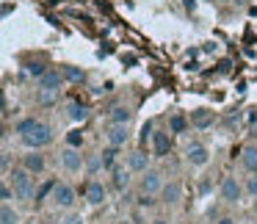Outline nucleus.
I'll return each instance as SVG.
<instances>
[{
  "label": "nucleus",
  "instance_id": "nucleus-1",
  "mask_svg": "<svg viewBox=\"0 0 257 224\" xmlns=\"http://www.w3.org/2000/svg\"><path fill=\"white\" fill-rule=\"evenodd\" d=\"M9 177H12L14 199H20V202H31V199H34V174H31L28 169H14Z\"/></svg>",
  "mask_w": 257,
  "mask_h": 224
},
{
  "label": "nucleus",
  "instance_id": "nucleus-2",
  "mask_svg": "<svg viewBox=\"0 0 257 224\" xmlns=\"http://www.w3.org/2000/svg\"><path fill=\"white\" fill-rule=\"evenodd\" d=\"M20 139H23V144L28 147V150H42V147H47L53 141V130L47 128L45 122H39L34 130H31V133L20 136Z\"/></svg>",
  "mask_w": 257,
  "mask_h": 224
},
{
  "label": "nucleus",
  "instance_id": "nucleus-3",
  "mask_svg": "<svg viewBox=\"0 0 257 224\" xmlns=\"http://www.w3.org/2000/svg\"><path fill=\"white\" fill-rule=\"evenodd\" d=\"M50 199H53V207H58V210H69V207L75 205V199H78V196H75V188L69 183H56Z\"/></svg>",
  "mask_w": 257,
  "mask_h": 224
},
{
  "label": "nucleus",
  "instance_id": "nucleus-4",
  "mask_svg": "<svg viewBox=\"0 0 257 224\" xmlns=\"http://www.w3.org/2000/svg\"><path fill=\"white\" fill-rule=\"evenodd\" d=\"M218 196H221L227 205H235V202L243 196V185H240L232 174H227V177L221 180V185H218Z\"/></svg>",
  "mask_w": 257,
  "mask_h": 224
},
{
  "label": "nucleus",
  "instance_id": "nucleus-5",
  "mask_svg": "<svg viewBox=\"0 0 257 224\" xmlns=\"http://www.w3.org/2000/svg\"><path fill=\"white\" fill-rule=\"evenodd\" d=\"M139 188H141V194H147V196L161 194V191H163V174L158 172V169H147V172L141 174Z\"/></svg>",
  "mask_w": 257,
  "mask_h": 224
},
{
  "label": "nucleus",
  "instance_id": "nucleus-6",
  "mask_svg": "<svg viewBox=\"0 0 257 224\" xmlns=\"http://www.w3.org/2000/svg\"><path fill=\"white\" fill-rule=\"evenodd\" d=\"M185 161H188L191 166L202 169V166H207V161H210V150H207L202 141H191V144L185 147Z\"/></svg>",
  "mask_w": 257,
  "mask_h": 224
},
{
  "label": "nucleus",
  "instance_id": "nucleus-7",
  "mask_svg": "<svg viewBox=\"0 0 257 224\" xmlns=\"http://www.w3.org/2000/svg\"><path fill=\"white\" fill-rule=\"evenodd\" d=\"M64 83H67V80H64L61 69H53V67H50L39 80H36V91H61Z\"/></svg>",
  "mask_w": 257,
  "mask_h": 224
},
{
  "label": "nucleus",
  "instance_id": "nucleus-8",
  "mask_svg": "<svg viewBox=\"0 0 257 224\" xmlns=\"http://www.w3.org/2000/svg\"><path fill=\"white\" fill-rule=\"evenodd\" d=\"M61 166L75 174V172H80V169H86V158L80 155L78 147H64L61 150Z\"/></svg>",
  "mask_w": 257,
  "mask_h": 224
},
{
  "label": "nucleus",
  "instance_id": "nucleus-9",
  "mask_svg": "<svg viewBox=\"0 0 257 224\" xmlns=\"http://www.w3.org/2000/svg\"><path fill=\"white\" fill-rule=\"evenodd\" d=\"M127 169H130V172H136V174H144L147 169H152V166H150V155H147V150H141V147L130 150V152H127Z\"/></svg>",
  "mask_w": 257,
  "mask_h": 224
},
{
  "label": "nucleus",
  "instance_id": "nucleus-10",
  "mask_svg": "<svg viewBox=\"0 0 257 224\" xmlns=\"http://www.w3.org/2000/svg\"><path fill=\"white\" fill-rule=\"evenodd\" d=\"M105 141L111 147H119V150H122V147L130 141V128H127V125H108Z\"/></svg>",
  "mask_w": 257,
  "mask_h": 224
},
{
  "label": "nucleus",
  "instance_id": "nucleus-11",
  "mask_svg": "<svg viewBox=\"0 0 257 224\" xmlns=\"http://www.w3.org/2000/svg\"><path fill=\"white\" fill-rule=\"evenodd\" d=\"M150 141H152L155 158H166L169 155V150H172V133H169V130H155Z\"/></svg>",
  "mask_w": 257,
  "mask_h": 224
},
{
  "label": "nucleus",
  "instance_id": "nucleus-12",
  "mask_svg": "<svg viewBox=\"0 0 257 224\" xmlns=\"http://www.w3.org/2000/svg\"><path fill=\"white\" fill-rule=\"evenodd\" d=\"M23 169H28L34 177H39L42 172L47 169V161H45V155H42L39 150H31L28 155H23Z\"/></svg>",
  "mask_w": 257,
  "mask_h": 224
},
{
  "label": "nucleus",
  "instance_id": "nucleus-13",
  "mask_svg": "<svg viewBox=\"0 0 257 224\" xmlns=\"http://www.w3.org/2000/svg\"><path fill=\"white\" fill-rule=\"evenodd\" d=\"M240 166L249 174H257V141H249L246 147H240Z\"/></svg>",
  "mask_w": 257,
  "mask_h": 224
},
{
  "label": "nucleus",
  "instance_id": "nucleus-14",
  "mask_svg": "<svg viewBox=\"0 0 257 224\" xmlns=\"http://www.w3.org/2000/svg\"><path fill=\"white\" fill-rule=\"evenodd\" d=\"M161 199L166 202V205H174V202H180V199H183V185H180L177 180H169V183H163Z\"/></svg>",
  "mask_w": 257,
  "mask_h": 224
},
{
  "label": "nucleus",
  "instance_id": "nucleus-15",
  "mask_svg": "<svg viewBox=\"0 0 257 224\" xmlns=\"http://www.w3.org/2000/svg\"><path fill=\"white\" fill-rule=\"evenodd\" d=\"M86 199H89V205H102L105 202V185L100 183V180H91L89 185H86Z\"/></svg>",
  "mask_w": 257,
  "mask_h": 224
},
{
  "label": "nucleus",
  "instance_id": "nucleus-16",
  "mask_svg": "<svg viewBox=\"0 0 257 224\" xmlns=\"http://www.w3.org/2000/svg\"><path fill=\"white\" fill-rule=\"evenodd\" d=\"M191 125H194L196 130H207L213 125V111H207V108H196V111H191Z\"/></svg>",
  "mask_w": 257,
  "mask_h": 224
},
{
  "label": "nucleus",
  "instance_id": "nucleus-17",
  "mask_svg": "<svg viewBox=\"0 0 257 224\" xmlns=\"http://www.w3.org/2000/svg\"><path fill=\"white\" fill-rule=\"evenodd\" d=\"M130 119H133V111L127 105H113L108 111V125H130Z\"/></svg>",
  "mask_w": 257,
  "mask_h": 224
},
{
  "label": "nucleus",
  "instance_id": "nucleus-18",
  "mask_svg": "<svg viewBox=\"0 0 257 224\" xmlns=\"http://www.w3.org/2000/svg\"><path fill=\"white\" fill-rule=\"evenodd\" d=\"M111 174H113V188L116 191H127L130 188V174L133 172H130L127 166H116Z\"/></svg>",
  "mask_w": 257,
  "mask_h": 224
},
{
  "label": "nucleus",
  "instance_id": "nucleus-19",
  "mask_svg": "<svg viewBox=\"0 0 257 224\" xmlns=\"http://www.w3.org/2000/svg\"><path fill=\"white\" fill-rule=\"evenodd\" d=\"M67 117L72 119V122H86V119H89V105H83V102L72 100V102L67 105Z\"/></svg>",
  "mask_w": 257,
  "mask_h": 224
},
{
  "label": "nucleus",
  "instance_id": "nucleus-20",
  "mask_svg": "<svg viewBox=\"0 0 257 224\" xmlns=\"http://www.w3.org/2000/svg\"><path fill=\"white\" fill-rule=\"evenodd\" d=\"M188 125H191V119H185L183 114H172V117H169V133L180 136V133H185V130H188Z\"/></svg>",
  "mask_w": 257,
  "mask_h": 224
},
{
  "label": "nucleus",
  "instance_id": "nucleus-21",
  "mask_svg": "<svg viewBox=\"0 0 257 224\" xmlns=\"http://www.w3.org/2000/svg\"><path fill=\"white\" fill-rule=\"evenodd\" d=\"M0 224H20V213L12 207V202L0 205Z\"/></svg>",
  "mask_w": 257,
  "mask_h": 224
},
{
  "label": "nucleus",
  "instance_id": "nucleus-22",
  "mask_svg": "<svg viewBox=\"0 0 257 224\" xmlns=\"http://www.w3.org/2000/svg\"><path fill=\"white\" fill-rule=\"evenodd\" d=\"M116 155H119V147H111V144H108L105 150L100 152V158H102V166H105L108 172H113V169H116Z\"/></svg>",
  "mask_w": 257,
  "mask_h": 224
},
{
  "label": "nucleus",
  "instance_id": "nucleus-23",
  "mask_svg": "<svg viewBox=\"0 0 257 224\" xmlns=\"http://www.w3.org/2000/svg\"><path fill=\"white\" fill-rule=\"evenodd\" d=\"M39 125V119L36 117H25V119H20L17 125H14V133H20V136H25V133H31V130Z\"/></svg>",
  "mask_w": 257,
  "mask_h": 224
},
{
  "label": "nucleus",
  "instance_id": "nucleus-24",
  "mask_svg": "<svg viewBox=\"0 0 257 224\" xmlns=\"http://www.w3.org/2000/svg\"><path fill=\"white\" fill-rule=\"evenodd\" d=\"M47 69H50V67H47L45 61H28V64H25V72H28L31 78H36V80H39Z\"/></svg>",
  "mask_w": 257,
  "mask_h": 224
},
{
  "label": "nucleus",
  "instance_id": "nucleus-25",
  "mask_svg": "<svg viewBox=\"0 0 257 224\" xmlns=\"http://www.w3.org/2000/svg\"><path fill=\"white\" fill-rule=\"evenodd\" d=\"M100 169H105V166H102L100 152H94V155H89V158H86V174H97Z\"/></svg>",
  "mask_w": 257,
  "mask_h": 224
},
{
  "label": "nucleus",
  "instance_id": "nucleus-26",
  "mask_svg": "<svg viewBox=\"0 0 257 224\" xmlns=\"http://www.w3.org/2000/svg\"><path fill=\"white\" fill-rule=\"evenodd\" d=\"M61 75H64V80H72V83H80L86 78L83 69H78V67H61Z\"/></svg>",
  "mask_w": 257,
  "mask_h": 224
},
{
  "label": "nucleus",
  "instance_id": "nucleus-27",
  "mask_svg": "<svg viewBox=\"0 0 257 224\" xmlns=\"http://www.w3.org/2000/svg\"><path fill=\"white\" fill-rule=\"evenodd\" d=\"M243 191L251 196V199H257V174H251V177H246V183H243Z\"/></svg>",
  "mask_w": 257,
  "mask_h": 224
},
{
  "label": "nucleus",
  "instance_id": "nucleus-28",
  "mask_svg": "<svg viewBox=\"0 0 257 224\" xmlns=\"http://www.w3.org/2000/svg\"><path fill=\"white\" fill-rule=\"evenodd\" d=\"M36 100H39V105H53V102L58 100V91H39Z\"/></svg>",
  "mask_w": 257,
  "mask_h": 224
},
{
  "label": "nucleus",
  "instance_id": "nucleus-29",
  "mask_svg": "<svg viewBox=\"0 0 257 224\" xmlns=\"http://www.w3.org/2000/svg\"><path fill=\"white\" fill-rule=\"evenodd\" d=\"M0 199H3V202H12V199H14V188H12L9 183L0 185Z\"/></svg>",
  "mask_w": 257,
  "mask_h": 224
},
{
  "label": "nucleus",
  "instance_id": "nucleus-30",
  "mask_svg": "<svg viewBox=\"0 0 257 224\" xmlns=\"http://www.w3.org/2000/svg\"><path fill=\"white\" fill-rule=\"evenodd\" d=\"M152 133H155V130H152V125H150V122H147L144 128H141V141L147 144V139H152Z\"/></svg>",
  "mask_w": 257,
  "mask_h": 224
},
{
  "label": "nucleus",
  "instance_id": "nucleus-31",
  "mask_svg": "<svg viewBox=\"0 0 257 224\" xmlns=\"http://www.w3.org/2000/svg\"><path fill=\"white\" fill-rule=\"evenodd\" d=\"M9 166H12V158H9V152H3V158H0V169H3V174H9Z\"/></svg>",
  "mask_w": 257,
  "mask_h": 224
},
{
  "label": "nucleus",
  "instance_id": "nucleus-32",
  "mask_svg": "<svg viewBox=\"0 0 257 224\" xmlns=\"http://www.w3.org/2000/svg\"><path fill=\"white\" fill-rule=\"evenodd\" d=\"M83 144V136L80 133H69V147H80Z\"/></svg>",
  "mask_w": 257,
  "mask_h": 224
},
{
  "label": "nucleus",
  "instance_id": "nucleus-33",
  "mask_svg": "<svg viewBox=\"0 0 257 224\" xmlns=\"http://www.w3.org/2000/svg\"><path fill=\"white\" fill-rule=\"evenodd\" d=\"M249 136L257 141V114H251V125H249Z\"/></svg>",
  "mask_w": 257,
  "mask_h": 224
},
{
  "label": "nucleus",
  "instance_id": "nucleus-34",
  "mask_svg": "<svg viewBox=\"0 0 257 224\" xmlns=\"http://www.w3.org/2000/svg\"><path fill=\"white\" fill-rule=\"evenodd\" d=\"M64 224H83V218H80V216H69Z\"/></svg>",
  "mask_w": 257,
  "mask_h": 224
},
{
  "label": "nucleus",
  "instance_id": "nucleus-35",
  "mask_svg": "<svg viewBox=\"0 0 257 224\" xmlns=\"http://www.w3.org/2000/svg\"><path fill=\"white\" fill-rule=\"evenodd\" d=\"M216 224H235V218H229V216H224V218H218Z\"/></svg>",
  "mask_w": 257,
  "mask_h": 224
},
{
  "label": "nucleus",
  "instance_id": "nucleus-36",
  "mask_svg": "<svg viewBox=\"0 0 257 224\" xmlns=\"http://www.w3.org/2000/svg\"><path fill=\"white\" fill-rule=\"evenodd\" d=\"M232 3H235V6H238V9H243V6H249V0H232Z\"/></svg>",
  "mask_w": 257,
  "mask_h": 224
},
{
  "label": "nucleus",
  "instance_id": "nucleus-37",
  "mask_svg": "<svg viewBox=\"0 0 257 224\" xmlns=\"http://www.w3.org/2000/svg\"><path fill=\"white\" fill-rule=\"evenodd\" d=\"M152 224H169V221H166V218H155Z\"/></svg>",
  "mask_w": 257,
  "mask_h": 224
},
{
  "label": "nucleus",
  "instance_id": "nucleus-38",
  "mask_svg": "<svg viewBox=\"0 0 257 224\" xmlns=\"http://www.w3.org/2000/svg\"><path fill=\"white\" fill-rule=\"evenodd\" d=\"M251 213H254V216H257V199H254V205H251Z\"/></svg>",
  "mask_w": 257,
  "mask_h": 224
},
{
  "label": "nucleus",
  "instance_id": "nucleus-39",
  "mask_svg": "<svg viewBox=\"0 0 257 224\" xmlns=\"http://www.w3.org/2000/svg\"><path fill=\"white\" fill-rule=\"evenodd\" d=\"M218 3H232V0H218Z\"/></svg>",
  "mask_w": 257,
  "mask_h": 224
},
{
  "label": "nucleus",
  "instance_id": "nucleus-40",
  "mask_svg": "<svg viewBox=\"0 0 257 224\" xmlns=\"http://www.w3.org/2000/svg\"><path fill=\"white\" fill-rule=\"evenodd\" d=\"M56 3H64V0H56Z\"/></svg>",
  "mask_w": 257,
  "mask_h": 224
},
{
  "label": "nucleus",
  "instance_id": "nucleus-41",
  "mask_svg": "<svg viewBox=\"0 0 257 224\" xmlns=\"http://www.w3.org/2000/svg\"><path fill=\"white\" fill-rule=\"evenodd\" d=\"M122 224H130V221H122Z\"/></svg>",
  "mask_w": 257,
  "mask_h": 224
}]
</instances>
